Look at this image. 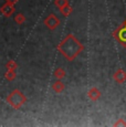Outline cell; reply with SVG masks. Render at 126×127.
<instances>
[{
  "instance_id": "1",
  "label": "cell",
  "mask_w": 126,
  "mask_h": 127,
  "mask_svg": "<svg viewBox=\"0 0 126 127\" xmlns=\"http://www.w3.org/2000/svg\"><path fill=\"white\" fill-rule=\"evenodd\" d=\"M116 36H117L118 41H120L121 43H122L123 45L126 46V23L124 27H122V28L120 29V30L117 31V33H116Z\"/></svg>"
},
{
  "instance_id": "2",
  "label": "cell",
  "mask_w": 126,
  "mask_h": 127,
  "mask_svg": "<svg viewBox=\"0 0 126 127\" xmlns=\"http://www.w3.org/2000/svg\"><path fill=\"white\" fill-rule=\"evenodd\" d=\"M115 79H116V81H118V82H124L125 80H126V74L124 72H122V71H118L117 73H116V76H115Z\"/></svg>"
}]
</instances>
